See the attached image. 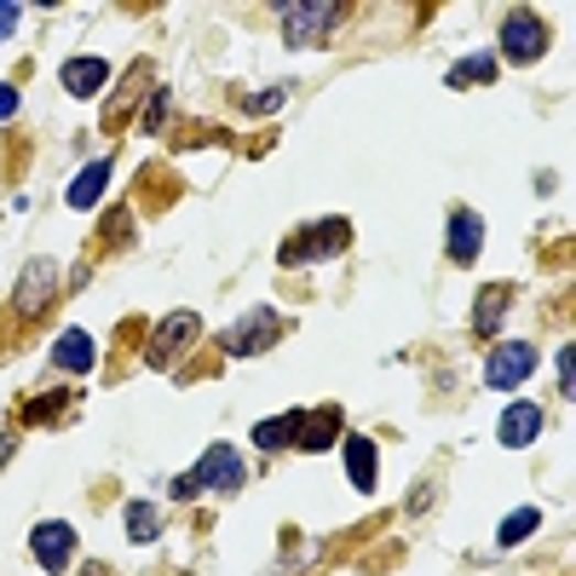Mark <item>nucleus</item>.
<instances>
[{
    "label": "nucleus",
    "mask_w": 576,
    "mask_h": 576,
    "mask_svg": "<svg viewBox=\"0 0 576 576\" xmlns=\"http://www.w3.org/2000/svg\"><path fill=\"white\" fill-rule=\"evenodd\" d=\"M18 110V87H0V121H7Z\"/></svg>",
    "instance_id": "bb28decb"
},
{
    "label": "nucleus",
    "mask_w": 576,
    "mask_h": 576,
    "mask_svg": "<svg viewBox=\"0 0 576 576\" xmlns=\"http://www.w3.org/2000/svg\"><path fill=\"white\" fill-rule=\"evenodd\" d=\"M18 18H23V7H12V0H7V7H0V41L18 35Z\"/></svg>",
    "instance_id": "393cba45"
},
{
    "label": "nucleus",
    "mask_w": 576,
    "mask_h": 576,
    "mask_svg": "<svg viewBox=\"0 0 576 576\" xmlns=\"http://www.w3.org/2000/svg\"><path fill=\"white\" fill-rule=\"evenodd\" d=\"M461 81H496V58L490 53H472L467 64L449 69V87H461Z\"/></svg>",
    "instance_id": "aec40b11"
},
{
    "label": "nucleus",
    "mask_w": 576,
    "mask_h": 576,
    "mask_svg": "<svg viewBox=\"0 0 576 576\" xmlns=\"http://www.w3.org/2000/svg\"><path fill=\"white\" fill-rule=\"evenodd\" d=\"M570 387H576V352L559 346V392H570Z\"/></svg>",
    "instance_id": "5701e85b"
},
{
    "label": "nucleus",
    "mask_w": 576,
    "mask_h": 576,
    "mask_svg": "<svg viewBox=\"0 0 576 576\" xmlns=\"http://www.w3.org/2000/svg\"><path fill=\"white\" fill-rule=\"evenodd\" d=\"M167 121V87H156V98H150V116H144V128H162Z\"/></svg>",
    "instance_id": "b1692460"
},
{
    "label": "nucleus",
    "mask_w": 576,
    "mask_h": 576,
    "mask_svg": "<svg viewBox=\"0 0 576 576\" xmlns=\"http://www.w3.org/2000/svg\"><path fill=\"white\" fill-rule=\"evenodd\" d=\"M502 444L508 449H524V444H536V433H542V410L536 404H508V415H502Z\"/></svg>",
    "instance_id": "4468645a"
},
{
    "label": "nucleus",
    "mask_w": 576,
    "mask_h": 576,
    "mask_svg": "<svg viewBox=\"0 0 576 576\" xmlns=\"http://www.w3.org/2000/svg\"><path fill=\"white\" fill-rule=\"evenodd\" d=\"M53 260H30L18 271V289H12V306H18V317H41L46 312V300H53Z\"/></svg>",
    "instance_id": "0eeeda50"
},
{
    "label": "nucleus",
    "mask_w": 576,
    "mask_h": 576,
    "mask_svg": "<svg viewBox=\"0 0 576 576\" xmlns=\"http://www.w3.org/2000/svg\"><path fill=\"white\" fill-rule=\"evenodd\" d=\"M128 536L133 542H156V508H150V502H133L128 508Z\"/></svg>",
    "instance_id": "412c9836"
},
{
    "label": "nucleus",
    "mask_w": 576,
    "mask_h": 576,
    "mask_svg": "<svg viewBox=\"0 0 576 576\" xmlns=\"http://www.w3.org/2000/svg\"><path fill=\"white\" fill-rule=\"evenodd\" d=\"M283 98H289L283 87H265V93H254V98H248L242 110H248V116H271V110H283Z\"/></svg>",
    "instance_id": "4be33fe9"
},
{
    "label": "nucleus",
    "mask_w": 576,
    "mask_h": 576,
    "mask_svg": "<svg viewBox=\"0 0 576 576\" xmlns=\"http://www.w3.org/2000/svg\"><path fill=\"white\" fill-rule=\"evenodd\" d=\"M53 363H58V369H69V374H87V369L98 363L93 335H87V329H64V335H58V346H53Z\"/></svg>",
    "instance_id": "ddd939ff"
},
{
    "label": "nucleus",
    "mask_w": 576,
    "mask_h": 576,
    "mask_svg": "<svg viewBox=\"0 0 576 576\" xmlns=\"http://www.w3.org/2000/svg\"><path fill=\"white\" fill-rule=\"evenodd\" d=\"M294 433H300V410H289V415H278V421H260V427H254V444H260V449H289Z\"/></svg>",
    "instance_id": "a211bd4d"
},
{
    "label": "nucleus",
    "mask_w": 576,
    "mask_h": 576,
    "mask_svg": "<svg viewBox=\"0 0 576 576\" xmlns=\"http://www.w3.org/2000/svg\"><path fill=\"white\" fill-rule=\"evenodd\" d=\"M191 479H196V490H237V485H242L237 449H231V444H208L203 461L191 467Z\"/></svg>",
    "instance_id": "6e6552de"
},
{
    "label": "nucleus",
    "mask_w": 576,
    "mask_h": 576,
    "mask_svg": "<svg viewBox=\"0 0 576 576\" xmlns=\"http://www.w3.org/2000/svg\"><path fill=\"white\" fill-rule=\"evenodd\" d=\"M508 283H490V289H479V306H472V335L479 340H496L502 335V317H508Z\"/></svg>",
    "instance_id": "9b49d317"
},
{
    "label": "nucleus",
    "mask_w": 576,
    "mask_h": 576,
    "mask_svg": "<svg viewBox=\"0 0 576 576\" xmlns=\"http://www.w3.org/2000/svg\"><path fill=\"white\" fill-rule=\"evenodd\" d=\"M340 18H346V7H335V0H283V7H278V23H283L289 46H312V41H323Z\"/></svg>",
    "instance_id": "f257e3e1"
},
{
    "label": "nucleus",
    "mask_w": 576,
    "mask_h": 576,
    "mask_svg": "<svg viewBox=\"0 0 576 576\" xmlns=\"http://www.w3.org/2000/svg\"><path fill=\"white\" fill-rule=\"evenodd\" d=\"M105 81H110V64H105V58H69V64H64V93H69V98L105 93Z\"/></svg>",
    "instance_id": "f8f14e48"
},
{
    "label": "nucleus",
    "mask_w": 576,
    "mask_h": 576,
    "mask_svg": "<svg viewBox=\"0 0 576 576\" xmlns=\"http://www.w3.org/2000/svg\"><path fill=\"white\" fill-rule=\"evenodd\" d=\"M531 369H536V346L508 340V346H496V352L485 358V387H490V392H513Z\"/></svg>",
    "instance_id": "423d86ee"
},
{
    "label": "nucleus",
    "mask_w": 576,
    "mask_h": 576,
    "mask_svg": "<svg viewBox=\"0 0 576 576\" xmlns=\"http://www.w3.org/2000/svg\"><path fill=\"white\" fill-rule=\"evenodd\" d=\"M346 219H329V225H306V231H294L283 242V265H306V260H335L346 248Z\"/></svg>",
    "instance_id": "f03ea898"
},
{
    "label": "nucleus",
    "mask_w": 576,
    "mask_h": 576,
    "mask_svg": "<svg viewBox=\"0 0 576 576\" xmlns=\"http://www.w3.org/2000/svg\"><path fill=\"white\" fill-rule=\"evenodd\" d=\"M30 554L46 565V570H64L69 559H75V531L64 519H46V524H35V536H30Z\"/></svg>",
    "instance_id": "1a4fd4ad"
},
{
    "label": "nucleus",
    "mask_w": 576,
    "mask_h": 576,
    "mask_svg": "<svg viewBox=\"0 0 576 576\" xmlns=\"http://www.w3.org/2000/svg\"><path fill=\"white\" fill-rule=\"evenodd\" d=\"M167 496H173V502H191V496H196V479H191V472H180V479L167 485Z\"/></svg>",
    "instance_id": "a878e982"
},
{
    "label": "nucleus",
    "mask_w": 576,
    "mask_h": 576,
    "mask_svg": "<svg viewBox=\"0 0 576 576\" xmlns=\"http://www.w3.org/2000/svg\"><path fill=\"white\" fill-rule=\"evenodd\" d=\"M196 335H203V317H196V312H167V317L156 323V335H150V352H144V358L156 363V369H167Z\"/></svg>",
    "instance_id": "39448f33"
},
{
    "label": "nucleus",
    "mask_w": 576,
    "mask_h": 576,
    "mask_svg": "<svg viewBox=\"0 0 576 576\" xmlns=\"http://www.w3.org/2000/svg\"><path fill=\"white\" fill-rule=\"evenodd\" d=\"M536 524H542V513H536V508H519L513 519H502V531H496V542H502V547H519L524 536L536 531Z\"/></svg>",
    "instance_id": "6ab92c4d"
},
{
    "label": "nucleus",
    "mask_w": 576,
    "mask_h": 576,
    "mask_svg": "<svg viewBox=\"0 0 576 576\" xmlns=\"http://www.w3.org/2000/svg\"><path fill=\"white\" fill-rule=\"evenodd\" d=\"M374 467H381V461H374V444L352 433V438H346V472H352V485H358V490L374 485Z\"/></svg>",
    "instance_id": "f3484780"
},
{
    "label": "nucleus",
    "mask_w": 576,
    "mask_h": 576,
    "mask_svg": "<svg viewBox=\"0 0 576 576\" xmlns=\"http://www.w3.org/2000/svg\"><path fill=\"white\" fill-rule=\"evenodd\" d=\"M479 242H485V219L479 214H472V208L449 214V260L472 265V260H479Z\"/></svg>",
    "instance_id": "9d476101"
},
{
    "label": "nucleus",
    "mask_w": 576,
    "mask_h": 576,
    "mask_svg": "<svg viewBox=\"0 0 576 576\" xmlns=\"http://www.w3.org/2000/svg\"><path fill=\"white\" fill-rule=\"evenodd\" d=\"M105 185H110V162H93V167H81V173H75V185H69V196H64V203L87 214V208L98 203V196H105Z\"/></svg>",
    "instance_id": "dca6fc26"
},
{
    "label": "nucleus",
    "mask_w": 576,
    "mask_h": 576,
    "mask_svg": "<svg viewBox=\"0 0 576 576\" xmlns=\"http://www.w3.org/2000/svg\"><path fill=\"white\" fill-rule=\"evenodd\" d=\"M335 433H340V410H300L294 444L300 449H323V444H335Z\"/></svg>",
    "instance_id": "2eb2a0df"
},
{
    "label": "nucleus",
    "mask_w": 576,
    "mask_h": 576,
    "mask_svg": "<svg viewBox=\"0 0 576 576\" xmlns=\"http://www.w3.org/2000/svg\"><path fill=\"white\" fill-rule=\"evenodd\" d=\"M278 335H283V317L271 306H254L237 329H225V352L231 358H260L265 346H278Z\"/></svg>",
    "instance_id": "7ed1b4c3"
},
{
    "label": "nucleus",
    "mask_w": 576,
    "mask_h": 576,
    "mask_svg": "<svg viewBox=\"0 0 576 576\" xmlns=\"http://www.w3.org/2000/svg\"><path fill=\"white\" fill-rule=\"evenodd\" d=\"M502 53L513 58V64H536L542 53H547V23L536 18V12H508L502 18Z\"/></svg>",
    "instance_id": "20e7f679"
}]
</instances>
